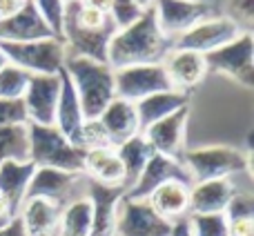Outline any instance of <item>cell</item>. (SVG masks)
Listing matches in <instances>:
<instances>
[{
	"mask_svg": "<svg viewBox=\"0 0 254 236\" xmlns=\"http://www.w3.org/2000/svg\"><path fill=\"white\" fill-rule=\"evenodd\" d=\"M80 4H85V7H92V9H98V11H105L107 16H110L112 0H80Z\"/></svg>",
	"mask_w": 254,
	"mask_h": 236,
	"instance_id": "obj_40",
	"label": "cell"
},
{
	"mask_svg": "<svg viewBox=\"0 0 254 236\" xmlns=\"http://www.w3.org/2000/svg\"><path fill=\"white\" fill-rule=\"evenodd\" d=\"M131 2H134L136 7H140V9L145 11V9H149V7L154 4V0H131Z\"/></svg>",
	"mask_w": 254,
	"mask_h": 236,
	"instance_id": "obj_42",
	"label": "cell"
},
{
	"mask_svg": "<svg viewBox=\"0 0 254 236\" xmlns=\"http://www.w3.org/2000/svg\"><path fill=\"white\" fill-rule=\"evenodd\" d=\"M7 65V58H4V54H2V49H0V69Z\"/></svg>",
	"mask_w": 254,
	"mask_h": 236,
	"instance_id": "obj_43",
	"label": "cell"
},
{
	"mask_svg": "<svg viewBox=\"0 0 254 236\" xmlns=\"http://www.w3.org/2000/svg\"><path fill=\"white\" fill-rule=\"evenodd\" d=\"M188 103H190V94L179 92V89L152 94V96L134 103L136 114H138V122H140V131L147 129V127L154 125V122L167 118L170 114H174V112H179L181 107H188Z\"/></svg>",
	"mask_w": 254,
	"mask_h": 236,
	"instance_id": "obj_25",
	"label": "cell"
},
{
	"mask_svg": "<svg viewBox=\"0 0 254 236\" xmlns=\"http://www.w3.org/2000/svg\"><path fill=\"white\" fill-rule=\"evenodd\" d=\"M27 131H29V161L36 167H52V170L83 174L85 149L69 143L56 129V125L27 122Z\"/></svg>",
	"mask_w": 254,
	"mask_h": 236,
	"instance_id": "obj_4",
	"label": "cell"
},
{
	"mask_svg": "<svg viewBox=\"0 0 254 236\" xmlns=\"http://www.w3.org/2000/svg\"><path fill=\"white\" fill-rule=\"evenodd\" d=\"M54 236H58V232H56V234H54Z\"/></svg>",
	"mask_w": 254,
	"mask_h": 236,
	"instance_id": "obj_45",
	"label": "cell"
},
{
	"mask_svg": "<svg viewBox=\"0 0 254 236\" xmlns=\"http://www.w3.org/2000/svg\"><path fill=\"white\" fill-rule=\"evenodd\" d=\"M243 31L230 20L228 16H210L205 20H201L198 25H194L190 31H185L181 38L174 40L176 49H190L196 54H210L214 49L223 47V45L232 43L234 38H239Z\"/></svg>",
	"mask_w": 254,
	"mask_h": 236,
	"instance_id": "obj_10",
	"label": "cell"
},
{
	"mask_svg": "<svg viewBox=\"0 0 254 236\" xmlns=\"http://www.w3.org/2000/svg\"><path fill=\"white\" fill-rule=\"evenodd\" d=\"M170 236H192L190 225H188V219H181V221H176V223H172Z\"/></svg>",
	"mask_w": 254,
	"mask_h": 236,
	"instance_id": "obj_39",
	"label": "cell"
},
{
	"mask_svg": "<svg viewBox=\"0 0 254 236\" xmlns=\"http://www.w3.org/2000/svg\"><path fill=\"white\" fill-rule=\"evenodd\" d=\"M147 203L167 223H176L181 219H188L190 216V185L179 183V180L163 183L161 187H156L149 194Z\"/></svg>",
	"mask_w": 254,
	"mask_h": 236,
	"instance_id": "obj_23",
	"label": "cell"
},
{
	"mask_svg": "<svg viewBox=\"0 0 254 236\" xmlns=\"http://www.w3.org/2000/svg\"><path fill=\"white\" fill-rule=\"evenodd\" d=\"M140 13H143V9L136 7L131 0H112L110 18H112L116 29H123V27L131 25L134 20H138Z\"/></svg>",
	"mask_w": 254,
	"mask_h": 236,
	"instance_id": "obj_34",
	"label": "cell"
},
{
	"mask_svg": "<svg viewBox=\"0 0 254 236\" xmlns=\"http://www.w3.org/2000/svg\"><path fill=\"white\" fill-rule=\"evenodd\" d=\"M98 120L105 127L112 147H119L125 140L140 134V122H138V114H136V105L129 101H123V98H114V101L101 112Z\"/></svg>",
	"mask_w": 254,
	"mask_h": 236,
	"instance_id": "obj_17",
	"label": "cell"
},
{
	"mask_svg": "<svg viewBox=\"0 0 254 236\" xmlns=\"http://www.w3.org/2000/svg\"><path fill=\"white\" fill-rule=\"evenodd\" d=\"M207 71L225 74L243 87H254V36L243 31L239 38L205 54Z\"/></svg>",
	"mask_w": 254,
	"mask_h": 236,
	"instance_id": "obj_6",
	"label": "cell"
},
{
	"mask_svg": "<svg viewBox=\"0 0 254 236\" xmlns=\"http://www.w3.org/2000/svg\"><path fill=\"white\" fill-rule=\"evenodd\" d=\"M7 62L25 69L31 76L58 74L65 65V43L58 38L29 40V43H0Z\"/></svg>",
	"mask_w": 254,
	"mask_h": 236,
	"instance_id": "obj_5",
	"label": "cell"
},
{
	"mask_svg": "<svg viewBox=\"0 0 254 236\" xmlns=\"http://www.w3.org/2000/svg\"><path fill=\"white\" fill-rule=\"evenodd\" d=\"M114 149H116V154H119L121 165H123V170H125V189H129L131 185L136 183V178L140 176L143 167L147 165V161L156 152H154L152 145L143 138V134H136L134 138L125 140L123 145H119V147H114Z\"/></svg>",
	"mask_w": 254,
	"mask_h": 236,
	"instance_id": "obj_26",
	"label": "cell"
},
{
	"mask_svg": "<svg viewBox=\"0 0 254 236\" xmlns=\"http://www.w3.org/2000/svg\"><path fill=\"white\" fill-rule=\"evenodd\" d=\"M158 29L174 43L194 25L212 16V7L203 0H154L152 4Z\"/></svg>",
	"mask_w": 254,
	"mask_h": 236,
	"instance_id": "obj_9",
	"label": "cell"
},
{
	"mask_svg": "<svg viewBox=\"0 0 254 236\" xmlns=\"http://www.w3.org/2000/svg\"><path fill=\"white\" fill-rule=\"evenodd\" d=\"M58 96H61V71L52 76H31L22 105L27 112V122L54 125L56 120Z\"/></svg>",
	"mask_w": 254,
	"mask_h": 236,
	"instance_id": "obj_13",
	"label": "cell"
},
{
	"mask_svg": "<svg viewBox=\"0 0 254 236\" xmlns=\"http://www.w3.org/2000/svg\"><path fill=\"white\" fill-rule=\"evenodd\" d=\"M65 2H80V0H65Z\"/></svg>",
	"mask_w": 254,
	"mask_h": 236,
	"instance_id": "obj_44",
	"label": "cell"
},
{
	"mask_svg": "<svg viewBox=\"0 0 254 236\" xmlns=\"http://www.w3.org/2000/svg\"><path fill=\"white\" fill-rule=\"evenodd\" d=\"M172 223L154 212L147 201L123 196L116 219V236H170Z\"/></svg>",
	"mask_w": 254,
	"mask_h": 236,
	"instance_id": "obj_12",
	"label": "cell"
},
{
	"mask_svg": "<svg viewBox=\"0 0 254 236\" xmlns=\"http://www.w3.org/2000/svg\"><path fill=\"white\" fill-rule=\"evenodd\" d=\"M114 89L116 98L138 103L152 94L170 92L174 87H172L163 65H134L114 69Z\"/></svg>",
	"mask_w": 254,
	"mask_h": 236,
	"instance_id": "obj_8",
	"label": "cell"
},
{
	"mask_svg": "<svg viewBox=\"0 0 254 236\" xmlns=\"http://www.w3.org/2000/svg\"><path fill=\"white\" fill-rule=\"evenodd\" d=\"M63 71L74 85V92L78 96L80 110L85 120L98 118L101 112L116 98L114 89V69L105 62H94L87 58H65Z\"/></svg>",
	"mask_w": 254,
	"mask_h": 236,
	"instance_id": "obj_2",
	"label": "cell"
},
{
	"mask_svg": "<svg viewBox=\"0 0 254 236\" xmlns=\"http://www.w3.org/2000/svg\"><path fill=\"white\" fill-rule=\"evenodd\" d=\"M190 118V107H181L179 112L170 114L163 120L149 125L147 129H143V138L152 145V149L163 156L179 158L185 149V127H188Z\"/></svg>",
	"mask_w": 254,
	"mask_h": 236,
	"instance_id": "obj_15",
	"label": "cell"
},
{
	"mask_svg": "<svg viewBox=\"0 0 254 236\" xmlns=\"http://www.w3.org/2000/svg\"><path fill=\"white\" fill-rule=\"evenodd\" d=\"M27 0H0V20H7L25 7Z\"/></svg>",
	"mask_w": 254,
	"mask_h": 236,
	"instance_id": "obj_37",
	"label": "cell"
},
{
	"mask_svg": "<svg viewBox=\"0 0 254 236\" xmlns=\"http://www.w3.org/2000/svg\"><path fill=\"white\" fill-rule=\"evenodd\" d=\"M179 161L190 172L194 183L214 178H232L237 174H252V152H243L228 145H207V147L183 149Z\"/></svg>",
	"mask_w": 254,
	"mask_h": 236,
	"instance_id": "obj_3",
	"label": "cell"
},
{
	"mask_svg": "<svg viewBox=\"0 0 254 236\" xmlns=\"http://www.w3.org/2000/svg\"><path fill=\"white\" fill-rule=\"evenodd\" d=\"M36 172L31 161H4L0 163V196L7 201L11 212L18 216V210L25 203L27 187Z\"/></svg>",
	"mask_w": 254,
	"mask_h": 236,
	"instance_id": "obj_22",
	"label": "cell"
},
{
	"mask_svg": "<svg viewBox=\"0 0 254 236\" xmlns=\"http://www.w3.org/2000/svg\"><path fill=\"white\" fill-rule=\"evenodd\" d=\"M31 74H27L20 67L7 65L0 69V98H7V101H20L27 92V85H29Z\"/></svg>",
	"mask_w": 254,
	"mask_h": 236,
	"instance_id": "obj_29",
	"label": "cell"
},
{
	"mask_svg": "<svg viewBox=\"0 0 254 236\" xmlns=\"http://www.w3.org/2000/svg\"><path fill=\"white\" fill-rule=\"evenodd\" d=\"M125 192V187H107L87 178L85 196L92 203V236H116L119 205Z\"/></svg>",
	"mask_w": 254,
	"mask_h": 236,
	"instance_id": "obj_14",
	"label": "cell"
},
{
	"mask_svg": "<svg viewBox=\"0 0 254 236\" xmlns=\"http://www.w3.org/2000/svg\"><path fill=\"white\" fill-rule=\"evenodd\" d=\"M29 161V131L25 125L0 127V163Z\"/></svg>",
	"mask_w": 254,
	"mask_h": 236,
	"instance_id": "obj_28",
	"label": "cell"
},
{
	"mask_svg": "<svg viewBox=\"0 0 254 236\" xmlns=\"http://www.w3.org/2000/svg\"><path fill=\"white\" fill-rule=\"evenodd\" d=\"M241 31H250L254 25V0H228L225 2V13Z\"/></svg>",
	"mask_w": 254,
	"mask_h": 236,
	"instance_id": "obj_33",
	"label": "cell"
},
{
	"mask_svg": "<svg viewBox=\"0 0 254 236\" xmlns=\"http://www.w3.org/2000/svg\"><path fill=\"white\" fill-rule=\"evenodd\" d=\"M83 174L89 180L107 187H125V170L114 147L89 149L85 152Z\"/></svg>",
	"mask_w": 254,
	"mask_h": 236,
	"instance_id": "obj_21",
	"label": "cell"
},
{
	"mask_svg": "<svg viewBox=\"0 0 254 236\" xmlns=\"http://www.w3.org/2000/svg\"><path fill=\"white\" fill-rule=\"evenodd\" d=\"M58 236H92V203L87 196L76 198L74 203L63 207Z\"/></svg>",
	"mask_w": 254,
	"mask_h": 236,
	"instance_id": "obj_27",
	"label": "cell"
},
{
	"mask_svg": "<svg viewBox=\"0 0 254 236\" xmlns=\"http://www.w3.org/2000/svg\"><path fill=\"white\" fill-rule=\"evenodd\" d=\"M237 192L232 178L201 180L190 187V214H216L225 212L230 198Z\"/></svg>",
	"mask_w": 254,
	"mask_h": 236,
	"instance_id": "obj_18",
	"label": "cell"
},
{
	"mask_svg": "<svg viewBox=\"0 0 254 236\" xmlns=\"http://www.w3.org/2000/svg\"><path fill=\"white\" fill-rule=\"evenodd\" d=\"M228 234L230 236H254V216L228 221Z\"/></svg>",
	"mask_w": 254,
	"mask_h": 236,
	"instance_id": "obj_36",
	"label": "cell"
},
{
	"mask_svg": "<svg viewBox=\"0 0 254 236\" xmlns=\"http://www.w3.org/2000/svg\"><path fill=\"white\" fill-rule=\"evenodd\" d=\"M78 147L89 152V149H103V147H112L110 138H107L105 127L101 125L98 118H89V120H83V127H80V136H78Z\"/></svg>",
	"mask_w": 254,
	"mask_h": 236,
	"instance_id": "obj_32",
	"label": "cell"
},
{
	"mask_svg": "<svg viewBox=\"0 0 254 236\" xmlns=\"http://www.w3.org/2000/svg\"><path fill=\"white\" fill-rule=\"evenodd\" d=\"M0 236H25V232H22V225L18 219H13L11 223L7 225L4 230H0Z\"/></svg>",
	"mask_w": 254,
	"mask_h": 236,
	"instance_id": "obj_41",
	"label": "cell"
},
{
	"mask_svg": "<svg viewBox=\"0 0 254 236\" xmlns=\"http://www.w3.org/2000/svg\"><path fill=\"white\" fill-rule=\"evenodd\" d=\"M85 187H87L85 174L52 170V167H36L25 198H45L63 210L69 203H74L76 198H83Z\"/></svg>",
	"mask_w": 254,
	"mask_h": 236,
	"instance_id": "obj_7",
	"label": "cell"
},
{
	"mask_svg": "<svg viewBox=\"0 0 254 236\" xmlns=\"http://www.w3.org/2000/svg\"><path fill=\"white\" fill-rule=\"evenodd\" d=\"M40 20L49 27L54 38L63 40V20H65V0H29Z\"/></svg>",
	"mask_w": 254,
	"mask_h": 236,
	"instance_id": "obj_30",
	"label": "cell"
},
{
	"mask_svg": "<svg viewBox=\"0 0 254 236\" xmlns=\"http://www.w3.org/2000/svg\"><path fill=\"white\" fill-rule=\"evenodd\" d=\"M83 110H80L78 96L74 92V85L67 78V74L61 69V96H58V107H56V129L65 136L69 143H74L78 147V136L80 127H83Z\"/></svg>",
	"mask_w": 254,
	"mask_h": 236,
	"instance_id": "obj_24",
	"label": "cell"
},
{
	"mask_svg": "<svg viewBox=\"0 0 254 236\" xmlns=\"http://www.w3.org/2000/svg\"><path fill=\"white\" fill-rule=\"evenodd\" d=\"M163 69H165L172 87L188 94L192 87L201 85L207 76V62L203 54L172 47V52L163 60Z\"/></svg>",
	"mask_w": 254,
	"mask_h": 236,
	"instance_id": "obj_16",
	"label": "cell"
},
{
	"mask_svg": "<svg viewBox=\"0 0 254 236\" xmlns=\"http://www.w3.org/2000/svg\"><path fill=\"white\" fill-rule=\"evenodd\" d=\"M16 219V214L11 212V207L7 205V201H4L2 196H0V230H4L11 221Z\"/></svg>",
	"mask_w": 254,
	"mask_h": 236,
	"instance_id": "obj_38",
	"label": "cell"
},
{
	"mask_svg": "<svg viewBox=\"0 0 254 236\" xmlns=\"http://www.w3.org/2000/svg\"><path fill=\"white\" fill-rule=\"evenodd\" d=\"M170 180H179V183H185V185H190V187L194 185L190 172L185 170V165L179 158L154 154L147 161V165L143 167V172H140V176L136 178V183L125 192V196L134 198V201H147L154 189L161 187L163 183H170Z\"/></svg>",
	"mask_w": 254,
	"mask_h": 236,
	"instance_id": "obj_11",
	"label": "cell"
},
{
	"mask_svg": "<svg viewBox=\"0 0 254 236\" xmlns=\"http://www.w3.org/2000/svg\"><path fill=\"white\" fill-rule=\"evenodd\" d=\"M43 38H54V36L49 27L40 20L29 0L18 13H13L7 20H0V43H29Z\"/></svg>",
	"mask_w": 254,
	"mask_h": 236,
	"instance_id": "obj_19",
	"label": "cell"
},
{
	"mask_svg": "<svg viewBox=\"0 0 254 236\" xmlns=\"http://www.w3.org/2000/svg\"><path fill=\"white\" fill-rule=\"evenodd\" d=\"M27 122V112L20 101H7L0 98V127L4 125H25Z\"/></svg>",
	"mask_w": 254,
	"mask_h": 236,
	"instance_id": "obj_35",
	"label": "cell"
},
{
	"mask_svg": "<svg viewBox=\"0 0 254 236\" xmlns=\"http://www.w3.org/2000/svg\"><path fill=\"white\" fill-rule=\"evenodd\" d=\"M188 225L192 236H230L228 219H225L223 212H216V214H190Z\"/></svg>",
	"mask_w": 254,
	"mask_h": 236,
	"instance_id": "obj_31",
	"label": "cell"
},
{
	"mask_svg": "<svg viewBox=\"0 0 254 236\" xmlns=\"http://www.w3.org/2000/svg\"><path fill=\"white\" fill-rule=\"evenodd\" d=\"M174 43L158 29L154 9H145L138 20L116 29L107 47V65L123 69L134 65H163Z\"/></svg>",
	"mask_w": 254,
	"mask_h": 236,
	"instance_id": "obj_1",
	"label": "cell"
},
{
	"mask_svg": "<svg viewBox=\"0 0 254 236\" xmlns=\"http://www.w3.org/2000/svg\"><path fill=\"white\" fill-rule=\"evenodd\" d=\"M61 207L45 198H25L16 219L20 221L25 236H54L58 232Z\"/></svg>",
	"mask_w": 254,
	"mask_h": 236,
	"instance_id": "obj_20",
	"label": "cell"
}]
</instances>
